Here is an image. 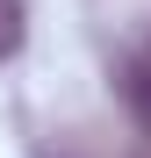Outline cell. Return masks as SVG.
Listing matches in <instances>:
<instances>
[{
  "instance_id": "obj_1",
  "label": "cell",
  "mask_w": 151,
  "mask_h": 158,
  "mask_svg": "<svg viewBox=\"0 0 151 158\" xmlns=\"http://www.w3.org/2000/svg\"><path fill=\"white\" fill-rule=\"evenodd\" d=\"M122 101H130V115L151 129V43L130 58V72H122Z\"/></svg>"
},
{
  "instance_id": "obj_2",
  "label": "cell",
  "mask_w": 151,
  "mask_h": 158,
  "mask_svg": "<svg viewBox=\"0 0 151 158\" xmlns=\"http://www.w3.org/2000/svg\"><path fill=\"white\" fill-rule=\"evenodd\" d=\"M29 36V0H0V58H15Z\"/></svg>"
}]
</instances>
